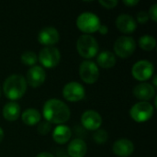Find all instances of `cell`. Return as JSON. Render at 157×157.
I'll return each mask as SVG.
<instances>
[{
  "label": "cell",
  "mask_w": 157,
  "mask_h": 157,
  "mask_svg": "<svg viewBox=\"0 0 157 157\" xmlns=\"http://www.w3.org/2000/svg\"><path fill=\"white\" fill-rule=\"evenodd\" d=\"M118 29L123 33H132L137 29V22L133 17L129 14H121L116 18Z\"/></svg>",
  "instance_id": "9a60e30c"
},
{
  "label": "cell",
  "mask_w": 157,
  "mask_h": 157,
  "mask_svg": "<svg viewBox=\"0 0 157 157\" xmlns=\"http://www.w3.org/2000/svg\"><path fill=\"white\" fill-rule=\"evenodd\" d=\"M81 122L86 129L89 131H97L102 124V118L96 110L88 109L82 114Z\"/></svg>",
  "instance_id": "8fae6325"
},
{
  "label": "cell",
  "mask_w": 157,
  "mask_h": 157,
  "mask_svg": "<svg viewBox=\"0 0 157 157\" xmlns=\"http://www.w3.org/2000/svg\"><path fill=\"white\" fill-rule=\"evenodd\" d=\"M133 95L141 100H149L155 96V87L149 83H141L133 88Z\"/></svg>",
  "instance_id": "2e32d148"
},
{
  "label": "cell",
  "mask_w": 157,
  "mask_h": 157,
  "mask_svg": "<svg viewBox=\"0 0 157 157\" xmlns=\"http://www.w3.org/2000/svg\"><path fill=\"white\" fill-rule=\"evenodd\" d=\"M86 95L85 87L77 82H70L63 86V96L70 102L80 101L84 98Z\"/></svg>",
  "instance_id": "30bf717a"
},
{
  "label": "cell",
  "mask_w": 157,
  "mask_h": 157,
  "mask_svg": "<svg viewBox=\"0 0 157 157\" xmlns=\"http://www.w3.org/2000/svg\"><path fill=\"white\" fill-rule=\"evenodd\" d=\"M98 3L106 8H114L118 5L117 0H99Z\"/></svg>",
  "instance_id": "4316f807"
},
{
  "label": "cell",
  "mask_w": 157,
  "mask_h": 157,
  "mask_svg": "<svg viewBox=\"0 0 157 157\" xmlns=\"http://www.w3.org/2000/svg\"><path fill=\"white\" fill-rule=\"evenodd\" d=\"M148 15H149V17L154 21V22H156L157 21V4H154L150 9H149V12H148Z\"/></svg>",
  "instance_id": "83f0119b"
},
{
  "label": "cell",
  "mask_w": 157,
  "mask_h": 157,
  "mask_svg": "<svg viewBox=\"0 0 157 157\" xmlns=\"http://www.w3.org/2000/svg\"><path fill=\"white\" fill-rule=\"evenodd\" d=\"M20 115V106L15 102L10 101L6 103L3 108V116L8 121H15L19 118Z\"/></svg>",
  "instance_id": "ac0fdd59"
},
{
  "label": "cell",
  "mask_w": 157,
  "mask_h": 157,
  "mask_svg": "<svg viewBox=\"0 0 157 157\" xmlns=\"http://www.w3.org/2000/svg\"><path fill=\"white\" fill-rule=\"evenodd\" d=\"M136 49V42L133 38L128 36H121L118 38L114 43V52L115 53L122 58L125 59L131 56Z\"/></svg>",
  "instance_id": "8992f818"
},
{
  "label": "cell",
  "mask_w": 157,
  "mask_h": 157,
  "mask_svg": "<svg viewBox=\"0 0 157 157\" xmlns=\"http://www.w3.org/2000/svg\"><path fill=\"white\" fill-rule=\"evenodd\" d=\"M38 60L46 68L55 67L61 61V53L56 47L49 46L40 50Z\"/></svg>",
  "instance_id": "52a82bcc"
},
{
  "label": "cell",
  "mask_w": 157,
  "mask_h": 157,
  "mask_svg": "<svg viewBox=\"0 0 157 157\" xmlns=\"http://www.w3.org/2000/svg\"><path fill=\"white\" fill-rule=\"evenodd\" d=\"M3 91L10 100L21 98L27 91V81L20 75H11L4 82Z\"/></svg>",
  "instance_id": "7a4b0ae2"
},
{
  "label": "cell",
  "mask_w": 157,
  "mask_h": 157,
  "mask_svg": "<svg viewBox=\"0 0 157 157\" xmlns=\"http://www.w3.org/2000/svg\"><path fill=\"white\" fill-rule=\"evenodd\" d=\"M97 62L98 65L102 68H112L116 63L115 54L110 51H103L101 52L97 58Z\"/></svg>",
  "instance_id": "ffe728a7"
},
{
  "label": "cell",
  "mask_w": 157,
  "mask_h": 157,
  "mask_svg": "<svg viewBox=\"0 0 157 157\" xmlns=\"http://www.w3.org/2000/svg\"><path fill=\"white\" fill-rule=\"evenodd\" d=\"M79 75L85 83L94 84L99 77V70L94 62L86 60L81 63L79 67Z\"/></svg>",
  "instance_id": "ba28073f"
},
{
  "label": "cell",
  "mask_w": 157,
  "mask_h": 157,
  "mask_svg": "<svg viewBox=\"0 0 157 157\" xmlns=\"http://www.w3.org/2000/svg\"><path fill=\"white\" fill-rule=\"evenodd\" d=\"M112 151L117 156L128 157L132 155L134 151V144L131 140L121 138L113 144Z\"/></svg>",
  "instance_id": "5bb4252c"
},
{
  "label": "cell",
  "mask_w": 157,
  "mask_h": 157,
  "mask_svg": "<svg viewBox=\"0 0 157 157\" xmlns=\"http://www.w3.org/2000/svg\"><path fill=\"white\" fill-rule=\"evenodd\" d=\"M123 3L128 6H134L139 3V0H123Z\"/></svg>",
  "instance_id": "f1b7e54d"
},
{
  "label": "cell",
  "mask_w": 157,
  "mask_h": 157,
  "mask_svg": "<svg viewBox=\"0 0 157 157\" xmlns=\"http://www.w3.org/2000/svg\"><path fill=\"white\" fill-rule=\"evenodd\" d=\"M4 139V130L0 127V143L3 141Z\"/></svg>",
  "instance_id": "1f68e13d"
},
{
  "label": "cell",
  "mask_w": 157,
  "mask_h": 157,
  "mask_svg": "<svg viewBox=\"0 0 157 157\" xmlns=\"http://www.w3.org/2000/svg\"><path fill=\"white\" fill-rule=\"evenodd\" d=\"M21 62L22 63L29 65V66H34L35 63L38 62V56L37 54L32 51H26L21 54Z\"/></svg>",
  "instance_id": "603a6c76"
},
{
  "label": "cell",
  "mask_w": 157,
  "mask_h": 157,
  "mask_svg": "<svg viewBox=\"0 0 157 157\" xmlns=\"http://www.w3.org/2000/svg\"><path fill=\"white\" fill-rule=\"evenodd\" d=\"M42 111L46 121L54 124H63L66 122L71 116L69 107L57 98L47 100L43 106Z\"/></svg>",
  "instance_id": "6da1fadb"
},
{
  "label": "cell",
  "mask_w": 157,
  "mask_h": 157,
  "mask_svg": "<svg viewBox=\"0 0 157 157\" xmlns=\"http://www.w3.org/2000/svg\"><path fill=\"white\" fill-rule=\"evenodd\" d=\"M40 113L36 109H27L21 115L23 123L28 126L36 125L40 121Z\"/></svg>",
  "instance_id": "44dd1931"
},
{
  "label": "cell",
  "mask_w": 157,
  "mask_h": 157,
  "mask_svg": "<svg viewBox=\"0 0 157 157\" xmlns=\"http://www.w3.org/2000/svg\"><path fill=\"white\" fill-rule=\"evenodd\" d=\"M153 83H154V87H155L157 86V77L156 75L154 76V80H153Z\"/></svg>",
  "instance_id": "d6a6232c"
},
{
  "label": "cell",
  "mask_w": 157,
  "mask_h": 157,
  "mask_svg": "<svg viewBox=\"0 0 157 157\" xmlns=\"http://www.w3.org/2000/svg\"><path fill=\"white\" fill-rule=\"evenodd\" d=\"M99 17L92 12H84L81 13L76 19L77 28L84 33L90 34L98 30L100 27Z\"/></svg>",
  "instance_id": "277c9868"
},
{
  "label": "cell",
  "mask_w": 157,
  "mask_h": 157,
  "mask_svg": "<svg viewBox=\"0 0 157 157\" xmlns=\"http://www.w3.org/2000/svg\"><path fill=\"white\" fill-rule=\"evenodd\" d=\"M52 131V125L48 121H41L38 125V132L41 135H46Z\"/></svg>",
  "instance_id": "d4e9b609"
},
{
  "label": "cell",
  "mask_w": 157,
  "mask_h": 157,
  "mask_svg": "<svg viewBox=\"0 0 157 157\" xmlns=\"http://www.w3.org/2000/svg\"><path fill=\"white\" fill-rule=\"evenodd\" d=\"M98 31L101 34H107L108 33V27L105 26V25H100V27L98 29Z\"/></svg>",
  "instance_id": "f546056e"
},
{
  "label": "cell",
  "mask_w": 157,
  "mask_h": 157,
  "mask_svg": "<svg viewBox=\"0 0 157 157\" xmlns=\"http://www.w3.org/2000/svg\"><path fill=\"white\" fill-rule=\"evenodd\" d=\"M1 95H2V89H1V87H0V97H1Z\"/></svg>",
  "instance_id": "836d02e7"
},
{
  "label": "cell",
  "mask_w": 157,
  "mask_h": 157,
  "mask_svg": "<svg viewBox=\"0 0 157 157\" xmlns=\"http://www.w3.org/2000/svg\"><path fill=\"white\" fill-rule=\"evenodd\" d=\"M36 157H55L51 153H47V152H42V153H40Z\"/></svg>",
  "instance_id": "4dcf8cb0"
},
{
  "label": "cell",
  "mask_w": 157,
  "mask_h": 157,
  "mask_svg": "<svg viewBox=\"0 0 157 157\" xmlns=\"http://www.w3.org/2000/svg\"><path fill=\"white\" fill-rule=\"evenodd\" d=\"M139 46L141 47V49L150 52L153 49L155 48L156 46V40L154 36L152 35H143L140 39H139Z\"/></svg>",
  "instance_id": "7402d4cb"
},
{
  "label": "cell",
  "mask_w": 157,
  "mask_h": 157,
  "mask_svg": "<svg viewBox=\"0 0 157 157\" xmlns=\"http://www.w3.org/2000/svg\"><path fill=\"white\" fill-rule=\"evenodd\" d=\"M76 49L78 53L86 59L95 57L98 52V43L97 40L88 34L81 35L76 42Z\"/></svg>",
  "instance_id": "3957f363"
},
{
  "label": "cell",
  "mask_w": 157,
  "mask_h": 157,
  "mask_svg": "<svg viewBox=\"0 0 157 157\" xmlns=\"http://www.w3.org/2000/svg\"><path fill=\"white\" fill-rule=\"evenodd\" d=\"M46 79V72L40 65L31 66L27 73V83L31 87H39L41 86Z\"/></svg>",
  "instance_id": "7c38bea8"
},
{
  "label": "cell",
  "mask_w": 157,
  "mask_h": 157,
  "mask_svg": "<svg viewBox=\"0 0 157 157\" xmlns=\"http://www.w3.org/2000/svg\"><path fill=\"white\" fill-rule=\"evenodd\" d=\"M60 40V34L58 30L53 27H45L38 34V40L40 44L46 47L52 46Z\"/></svg>",
  "instance_id": "4fadbf2b"
},
{
  "label": "cell",
  "mask_w": 157,
  "mask_h": 157,
  "mask_svg": "<svg viewBox=\"0 0 157 157\" xmlns=\"http://www.w3.org/2000/svg\"><path fill=\"white\" fill-rule=\"evenodd\" d=\"M137 21L141 24H145L149 20V15L146 11H140L137 14Z\"/></svg>",
  "instance_id": "484cf974"
},
{
  "label": "cell",
  "mask_w": 157,
  "mask_h": 157,
  "mask_svg": "<svg viewBox=\"0 0 157 157\" xmlns=\"http://www.w3.org/2000/svg\"><path fill=\"white\" fill-rule=\"evenodd\" d=\"M71 135L72 132L70 128L65 125H58L52 132V138L54 142L59 144H66L70 140Z\"/></svg>",
  "instance_id": "d6986e66"
},
{
  "label": "cell",
  "mask_w": 157,
  "mask_h": 157,
  "mask_svg": "<svg viewBox=\"0 0 157 157\" xmlns=\"http://www.w3.org/2000/svg\"><path fill=\"white\" fill-rule=\"evenodd\" d=\"M154 110V107L151 103L147 101H141L132 107L130 115L136 122H145L152 118Z\"/></svg>",
  "instance_id": "5b68a950"
},
{
  "label": "cell",
  "mask_w": 157,
  "mask_h": 157,
  "mask_svg": "<svg viewBox=\"0 0 157 157\" xmlns=\"http://www.w3.org/2000/svg\"><path fill=\"white\" fill-rule=\"evenodd\" d=\"M87 146L84 140L75 139L72 140L68 145L67 152L71 157H84L86 154Z\"/></svg>",
  "instance_id": "e0dca14e"
},
{
  "label": "cell",
  "mask_w": 157,
  "mask_h": 157,
  "mask_svg": "<svg viewBox=\"0 0 157 157\" xmlns=\"http://www.w3.org/2000/svg\"><path fill=\"white\" fill-rule=\"evenodd\" d=\"M93 140L95 141V143H97L98 144H102L108 141V132L105 130L98 129V130L95 131V132L93 134Z\"/></svg>",
  "instance_id": "cb8c5ba5"
},
{
  "label": "cell",
  "mask_w": 157,
  "mask_h": 157,
  "mask_svg": "<svg viewBox=\"0 0 157 157\" xmlns=\"http://www.w3.org/2000/svg\"><path fill=\"white\" fill-rule=\"evenodd\" d=\"M154 64L146 60L138 61L132 68V75L138 81H146L150 79L154 75Z\"/></svg>",
  "instance_id": "9c48e42d"
}]
</instances>
